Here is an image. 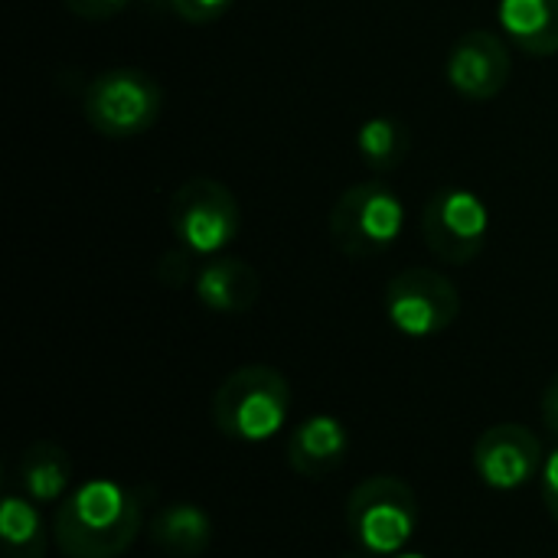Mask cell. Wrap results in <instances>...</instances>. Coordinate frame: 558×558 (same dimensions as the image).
Instances as JSON below:
<instances>
[{
	"label": "cell",
	"instance_id": "cell-1",
	"mask_svg": "<svg viewBox=\"0 0 558 558\" xmlns=\"http://www.w3.org/2000/svg\"><path fill=\"white\" fill-rule=\"evenodd\" d=\"M144 526V500L114 481L75 487L52 517V539L65 558L124 556Z\"/></svg>",
	"mask_w": 558,
	"mask_h": 558
},
{
	"label": "cell",
	"instance_id": "cell-2",
	"mask_svg": "<svg viewBox=\"0 0 558 558\" xmlns=\"http://www.w3.org/2000/svg\"><path fill=\"white\" fill-rule=\"evenodd\" d=\"M291 412V386L271 366H242L229 373L213 396V422L226 438H275Z\"/></svg>",
	"mask_w": 558,
	"mask_h": 558
},
{
	"label": "cell",
	"instance_id": "cell-3",
	"mask_svg": "<svg viewBox=\"0 0 558 558\" xmlns=\"http://www.w3.org/2000/svg\"><path fill=\"white\" fill-rule=\"evenodd\" d=\"M405 226L402 196L383 183L366 180L340 193L330 213V242L353 262H369L389 252Z\"/></svg>",
	"mask_w": 558,
	"mask_h": 558
},
{
	"label": "cell",
	"instance_id": "cell-4",
	"mask_svg": "<svg viewBox=\"0 0 558 558\" xmlns=\"http://www.w3.org/2000/svg\"><path fill=\"white\" fill-rule=\"evenodd\" d=\"M82 111L101 137H137L160 121L163 88L141 69H108L85 85Z\"/></svg>",
	"mask_w": 558,
	"mask_h": 558
},
{
	"label": "cell",
	"instance_id": "cell-5",
	"mask_svg": "<svg viewBox=\"0 0 558 558\" xmlns=\"http://www.w3.org/2000/svg\"><path fill=\"white\" fill-rule=\"evenodd\" d=\"M353 539L369 556H396L418 530V497L399 477H369L347 500Z\"/></svg>",
	"mask_w": 558,
	"mask_h": 558
},
{
	"label": "cell",
	"instance_id": "cell-6",
	"mask_svg": "<svg viewBox=\"0 0 558 558\" xmlns=\"http://www.w3.org/2000/svg\"><path fill=\"white\" fill-rule=\"evenodd\" d=\"M167 219L180 245L193 255H219L239 239L242 229L235 193L213 177H193L180 183L170 196Z\"/></svg>",
	"mask_w": 558,
	"mask_h": 558
},
{
	"label": "cell",
	"instance_id": "cell-7",
	"mask_svg": "<svg viewBox=\"0 0 558 558\" xmlns=\"http://www.w3.org/2000/svg\"><path fill=\"white\" fill-rule=\"evenodd\" d=\"M422 235L435 258L468 265L487 245L490 213L477 193L464 186H441L422 209Z\"/></svg>",
	"mask_w": 558,
	"mask_h": 558
},
{
	"label": "cell",
	"instance_id": "cell-8",
	"mask_svg": "<svg viewBox=\"0 0 558 558\" xmlns=\"http://www.w3.org/2000/svg\"><path fill=\"white\" fill-rule=\"evenodd\" d=\"M389 324L415 340L445 333L461 314V294L441 271L405 268L386 288Z\"/></svg>",
	"mask_w": 558,
	"mask_h": 558
},
{
	"label": "cell",
	"instance_id": "cell-9",
	"mask_svg": "<svg viewBox=\"0 0 558 558\" xmlns=\"http://www.w3.org/2000/svg\"><path fill=\"white\" fill-rule=\"evenodd\" d=\"M513 72L507 43L494 29H468L448 52L445 75L451 88L471 101L497 98Z\"/></svg>",
	"mask_w": 558,
	"mask_h": 558
},
{
	"label": "cell",
	"instance_id": "cell-10",
	"mask_svg": "<svg viewBox=\"0 0 558 558\" xmlns=\"http://www.w3.org/2000/svg\"><path fill=\"white\" fill-rule=\"evenodd\" d=\"M474 468L484 484L497 490H517L543 468V445L523 425H494L477 438Z\"/></svg>",
	"mask_w": 558,
	"mask_h": 558
},
{
	"label": "cell",
	"instance_id": "cell-11",
	"mask_svg": "<svg viewBox=\"0 0 558 558\" xmlns=\"http://www.w3.org/2000/svg\"><path fill=\"white\" fill-rule=\"evenodd\" d=\"M258 294H262V278L242 258L219 255L196 271V298L203 301V307L216 314H245L255 307Z\"/></svg>",
	"mask_w": 558,
	"mask_h": 558
},
{
	"label": "cell",
	"instance_id": "cell-12",
	"mask_svg": "<svg viewBox=\"0 0 558 558\" xmlns=\"http://www.w3.org/2000/svg\"><path fill=\"white\" fill-rule=\"evenodd\" d=\"M347 458V428L330 418V415H317L307 418L288 441V464L294 474L317 481L333 474Z\"/></svg>",
	"mask_w": 558,
	"mask_h": 558
},
{
	"label": "cell",
	"instance_id": "cell-13",
	"mask_svg": "<svg viewBox=\"0 0 558 558\" xmlns=\"http://www.w3.org/2000/svg\"><path fill=\"white\" fill-rule=\"evenodd\" d=\"M497 20L526 56L558 52V0H500Z\"/></svg>",
	"mask_w": 558,
	"mask_h": 558
},
{
	"label": "cell",
	"instance_id": "cell-14",
	"mask_svg": "<svg viewBox=\"0 0 558 558\" xmlns=\"http://www.w3.org/2000/svg\"><path fill=\"white\" fill-rule=\"evenodd\" d=\"M150 543L167 558H199L213 543V520L193 504H173L154 517Z\"/></svg>",
	"mask_w": 558,
	"mask_h": 558
},
{
	"label": "cell",
	"instance_id": "cell-15",
	"mask_svg": "<svg viewBox=\"0 0 558 558\" xmlns=\"http://www.w3.org/2000/svg\"><path fill=\"white\" fill-rule=\"evenodd\" d=\"M69 481H72V461L59 445L39 441V445H29L23 451L20 484L33 500H39V504L59 500L69 490Z\"/></svg>",
	"mask_w": 558,
	"mask_h": 558
},
{
	"label": "cell",
	"instance_id": "cell-16",
	"mask_svg": "<svg viewBox=\"0 0 558 558\" xmlns=\"http://www.w3.org/2000/svg\"><path fill=\"white\" fill-rule=\"evenodd\" d=\"M356 150L366 160V167H373L376 173H386V170H396L405 163V157L412 150V134L399 118L376 114V118L360 124Z\"/></svg>",
	"mask_w": 558,
	"mask_h": 558
},
{
	"label": "cell",
	"instance_id": "cell-17",
	"mask_svg": "<svg viewBox=\"0 0 558 558\" xmlns=\"http://www.w3.org/2000/svg\"><path fill=\"white\" fill-rule=\"evenodd\" d=\"M0 543L3 558H46V526L26 497L7 494L0 510Z\"/></svg>",
	"mask_w": 558,
	"mask_h": 558
},
{
	"label": "cell",
	"instance_id": "cell-18",
	"mask_svg": "<svg viewBox=\"0 0 558 558\" xmlns=\"http://www.w3.org/2000/svg\"><path fill=\"white\" fill-rule=\"evenodd\" d=\"M235 0H167V7L180 16V20H186V23H213V20H219L229 7H232Z\"/></svg>",
	"mask_w": 558,
	"mask_h": 558
},
{
	"label": "cell",
	"instance_id": "cell-19",
	"mask_svg": "<svg viewBox=\"0 0 558 558\" xmlns=\"http://www.w3.org/2000/svg\"><path fill=\"white\" fill-rule=\"evenodd\" d=\"M193 275V252L190 248H177V252H167L163 262L157 265V278L170 288H180L186 284Z\"/></svg>",
	"mask_w": 558,
	"mask_h": 558
},
{
	"label": "cell",
	"instance_id": "cell-20",
	"mask_svg": "<svg viewBox=\"0 0 558 558\" xmlns=\"http://www.w3.org/2000/svg\"><path fill=\"white\" fill-rule=\"evenodd\" d=\"M62 3L82 20H108L114 13H121L131 0H62Z\"/></svg>",
	"mask_w": 558,
	"mask_h": 558
},
{
	"label": "cell",
	"instance_id": "cell-21",
	"mask_svg": "<svg viewBox=\"0 0 558 558\" xmlns=\"http://www.w3.org/2000/svg\"><path fill=\"white\" fill-rule=\"evenodd\" d=\"M543 500L549 507V517L558 523V451L549 458V464L543 471Z\"/></svg>",
	"mask_w": 558,
	"mask_h": 558
},
{
	"label": "cell",
	"instance_id": "cell-22",
	"mask_svg": "<svg viewBox=\"0 0 558 558\" xmlns=\"http://www.w3.org/2000/svg\"><path fill=\"white\" fill-rule=\"evenodd\" d=\"M543 422L553 435H558V376L549 379V386L543 392Z\"/></svg>",
	"mask_w": 558,
	"mask_h": 558
},
{
	"label": "cell",
	"instance_id": "cell-23",
	"mask_svg": "<svg viewBox=\"0 0 558 558\" xmlns=\"http://www.w3.org/2000/svg\"><path fill=\"white\" fill-rule=\"evenodd\" d=\"M343 558H369V553H350V556Z\"/></svg>",
	"mask_w": 558,
	"mask_h": 558
},
{
	"label": "cell",
	"instance_id": "cell-24",
	"mask_svg": "<svg viewBox=\"0 0 558 558\" xmlns=\"http://www.w3.org/2000/svg\"><path fill=\"white\" fill-rule=\"evenodd\" d=\"M396 558H428V556H418V553H405V556H396Z\"/></svg>",
	"mask_w": 558,
	"mask_h": 558
},
{
	"label": "cell",
	"instance_id": "cell-25",
	"mask_svg": "<svg viewBox=\"0 0 558 558\" xmlns=\"http://www.w3.org/2000/svg\"><path fill=\"white\" fill-rule=\"evenodd\" d=\"M147 3H154V7H167V0H147Z\"/></svg>",
	"mask_w": 558,
	"mask_h": 558
}]
</instances>
